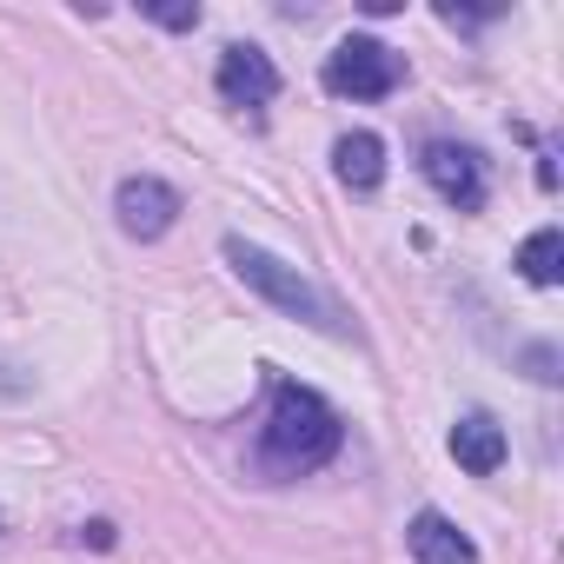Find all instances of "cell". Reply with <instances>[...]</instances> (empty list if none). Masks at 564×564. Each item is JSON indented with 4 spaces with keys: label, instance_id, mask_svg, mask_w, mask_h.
Wrapping results in <instances>:
<instances>
[{
    "label": "cell",
    "instance_id": "1",
    "mask_svg": "<svg viewBox=\"0 0 564 564\" xmlns=\"http://www.w3.org/2000/svg\"><path fill=\"white\" fill-rule=\"evenodd\" d=\"M259 452L272 471H313L339 452V412L313 392V386H293L279 379L272 386V412H265V432H259Z\"/></svg>",
    "mask_w": 564,
    "mask_h": 564
},
{
    "label": "cell",
    "instance_id": "2",
    "mask_svg": "<svg viewBox=\"0 0 564 564\" xmlns=\"http://www.w3.org/2000/svg\"><path fill=\"white\" fill-rule=\"evenodd\" d=\"M226 259H232V272L246 279V286L259 293V300H272L279 313H293V319H306V326H319V333H333V339H346V313L313 286L306 272H293L286 259H272L265 246H252V239H226Z\"/></svg>",
    "mask_w": 564,
    "mask_h": 564
},
{
    "label": "cell",
    "instance_id": "3",
    "mask_svg": "<svg viewBox=\"0 0 564 564\" xmlns=\"http://www.w3.org/2000/svg\"><path fill=\"white\" fill-rule=\"evenodd\" d=\"M399 80H405V54H392V47L372 41V34L339 41L333 61H326V87H333V94H352V100H386Z\"/></svg>",
    "mask_w": 564,
    "mask_h": 564
},
{
    "label": "cell",
    "instance_id": "4",
    "mask_svg": "<svg viewBox=\"0 0 564 564\" xmlns=\"http://www.w3.org/2000/svg\"><path fill=\"white\" fill-rule=\"evenodd\" d=\"M425 180H432V193L445 199V206H458V213H478L485 206V160L471 153V147H452V140H438V147H425Z\"/></svg>",
    "mask_w": 564,
    "mask_h": 564
},
{
    "label": "cell",
    "instance_id": "5",
    "mask_svg": "<svg viewBox=\"0 0 564 564\" xmlns=\"http://www.w3.org/2000/svg\"><path fill=\"white\" fill-rule=\"evenodd\" d=\"M113 213H120V232H133V239H160V232L180 219V193H173L166 180L140 173V180H120Z\"/></svg>",
    "mask_w": 564,
    "mask_h": 564
},
{
    "label": "cell",
    "instance_id": "6",
    "mask_svg": "<svg viewBox=\"0 0 564 564\" xmlns=\"http://www.w3.org/2000/svg\"><path fill=\"white\" fill-rule=\"evenodd\" d=\"M219 94H226V107H265V100L279 94V67L265 61V47L232 41V47L219 54Z\"/></svg>",
    "mask_w": 564,
    "mask_h": 564
},
{
    "label": "cell",
    "instance_id": "7",
    "mask_svg": "<svg viewBox=\"0 0 564 564\" xmlns=\"http://www.w3.org/2000/svg\"><path fill=\"white\" fill-rule=\"evenodd\" d=\"M405 544H412L419 564H478V544H471L445 511H419L412 531H405Z\"/></svg>",
    "mask_w": 564,
    "mask_h": 564
},
{
    "label": "cell",
    "instance_id": "8",
    "mask_svg": "<svg viewBox=\"0 0 564 564\" xmlns=\"http://www.w3.org/2000/svg\"><path fill=\"white\" fill-rule=\"evenodd\" d=\"M452 458H458L471 478H491V471L505 465V432H498V419H491V412H465V419L452 425Z\"/></svg>",
    "mask_w": 564,
    "mask_h": 564
},
{
    "label": "cell",
    "instance_id": "9",
    "mask_svg": "<svg viewBox=\"0 0 564 564\" xmlns=\"http://www.w3.org/2000/svg\"><path fill=\"white\" fill-rule=\"evenodd\" d=\"M333 173H339L352 193H372V186L386 180V140H379V133H346V140L333 147Z\"/></svg>",
    "mask_w": 564,
    "mask_h": 564
},
{
    "label": "cell",
    "instance_id": "10",
    "mask_svg": "<svg viewBox=\"0 0 564 564\" xmlns=\"http://www.w3.org/2000/svg\"><path fill=\"white\" fill-rule=\"evenodd\" d=\"M518 272L531 279V286H557V279H564V232L557 226H538L518 246Z\"/></svg>",
    "mask_w": 564,
    "mask_h": 564
},
{
    "label": "cell",
    "instance_id": "11",
    "mask_svg": "<svg viewBox=\"0 0 564 564\" xmlns=\"http://www.w3.org/2000/svg\"><path fill=\"white\" fill-rule=\"evenodd\" d=\"M160 28H173V34H186V28H199V8H147Z\"/></svg>",
    "mask_w": 564,
    "mask_h": 564
}]
</instances>
